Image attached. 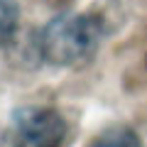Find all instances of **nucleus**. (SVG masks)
I'll return each instance as SVG.
<instances>
[{
  "mask_svg": "<svg viewBox=\"0 0 147 147\" xmlns=\"http://www.w3.org/2000/svg\"><path fill=\"white\" fill-rule=\"evenodd\" d=\"M17 20H20V10H17L15 0H0V44L10 42L15 37Z\"/></svg>",
  "mask_w": 147,
  "mask_h": 147,
  "instance_id": "nucleus-4",
  "label": "nucleus"
},
{
  "mask_svg": "<svg viewBox=\"0 0 147 147\" xmlns=\"http://www.w3.org/2000/svg\"><path fill=\"white\" fill-rule=\"evenodd\" d=\"M69 127L54 108H22L15 115V147H64Z\"/></svg>",
  "mask_w": 147,
  "mask_h": 147,
  "instance_id": "nucleus-2",
  "label": "nucleus"
},
{
  "mask_svg": "<svg viewBox=\"0 0 147 147\" xmlns=\"http://www.w3.org/2000/svg\"><path fill=\"white\" fill-rule=\"evenodd\" d=\"M103 39V22L96 15L54 17L39 37V49L57 66H76L88 61Z\"/></svg>",
  "mask_w": 147,
  "mask_h": 147,
  "instance_id": "nucleus-1",
  "label": "nucleus"
},
{
  "mask_svg": "<svg viewBox=\"0 0 147 147\" xmlns=\"http://www.w3.org/2000/svg\"><path fill=\"white\" fill-rule=\"evenodd\" d=\"M88 147H142L140 135L127 125H115L103 130Z\"/></svg>",
  "mask_w": 147,
  "mask_h": 147,
  "instance_id": "nucleus-3",
  "label": "nucleus"
}]
</instances>
